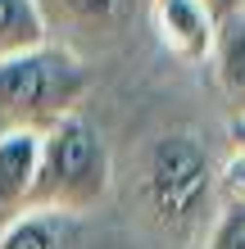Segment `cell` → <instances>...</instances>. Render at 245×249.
<instances>
[{"mask_svg": "<svg viewBox=\"0 0 245 249\" xmlns=\"http://www.w3.org/2000/svg\"><path fill=\"white\" fill-rule=\"evenodd\" d=\"M150 217L177 240L205 236L218 213V159L195 131H159L141 168Z\"/></svg>", "mask_w": 245, "mask_h": 249, "instance_id": "6da1fadb", "label": "cell"}, {"mask_svg": "<svg viewBox=\"0 0 245 249\" xmlns=\"http://www.w3.org/2000/svg\"><path fill=\"white\" fill-rule=\"evenodd\" d=\"M109 186H113V154L86 113H68L41 131V168L27 209L77 222L109 199Z\"/></svg>", "mask_w": 245, "mask_h": 249, "instance_id": "7a4b0ae2", "label": "cell"}, {"mask_svg": "<svg viewBox=\"0 0 245 249\" xmlns=\"http://www.w3.org/2000/svg\"><path fill=\"white\" fill-rule=\"evenodd\" d=\"M86 91H91V72L68 46L46 41L27 54L0 59V131H46L68 113H82Z\"/></svg>", "mask_w": 245, "mask_h": 249, "instance_id": "3957f363", "label": "cell"}, {"mask_svg": "<svg viewBox=\"0 0 245 249\" xmlns=\"http://www.w3.org/2000/svg\"><path fill=\"white\" fill-rule=\"evenodd\" d=\"M150 27L177 64L209 68L223 23L209 9V0H150Z\"/></svg>", "mask_w": 245, "mask_h": 249, "instance_id": "277c9868", "label": "cell"}, {"mask_svg": "<svg viewBox=\"0 0 245 249\" xmlns=\"http://www.w3.org/2000/svg\"><path fill=\"white\" fill-rule=\"evenodd\" d=\"M41 168V131L9 127L0 131V217H14L27 209Z\"/></svg>", "mask_w": 245, "mask_h": 249, "instance_id": "5b68a950", "label": "cell"}, {"mask_svg": "<svg viewBox=\"0 0 245 249\" xmlns=\"http://www.w3.org/2000/svg\"><path fill=\"white\" fill-rule=\"evenodd\" d=\"M209 68H213V77H218V91L227 95V105H232V118H245V14L223 18Z\"/></svg>", "mask_w": 245, "mask_h": 249, "instance_id": "8992f818", "label": "cell"}, {"mask_svg": "<svg viewBox=\"0 0 245 249\" xmlns=\"http://www.w3.org/2000/svg\"><path fill=\"white\" fill-rule=\"evenodd\" d=\"M0 249H73V217L23 209V213L5 217Z\"/></svg>", "mask_w": 245, "mask_h": 249, "instance_id": "52a82bcc", "label": "cell"}, {"mask_svg": "<svg viewBox=\"0 0 245 249\" xmlns=\"http://www.w3.org/2000/svg\"><path fill=\"white\" fill-rule=\"evenodd\" d=\"M50 41V23L41 0H0V59L27 54Z\"/></svg>", "mask_w": 245, "mask_h": 249, "instance_id": "ba28073f", "label": "cell"}, {"mask_svg": "<svg viewBox=\"0 0 245 249\" xmlns=\"http://www.w3.org/2000/svg\"><path fill=\"white\" fill-rule=\"evenodd\" d=\"M200 249H245V204H218L213 222L200 236Z\"/></svg>", "mask_w": 245, "mask_h": 249, "instance_id": "9c48e42d", "label": "cell"}, {"mask_svg": "<svg viewBox=\"0 0 245 249\" xmlns=\"http://www.w3.org/2000/svg\"><path fill=\"white\" fill-rule=\"evenodd\" d=\"M218 204H245V154H227L218 163Z\"/></svg>", "mask_w": 245, "mask_h": 249, "instance_id": "30bf717a", "label": "cell"}, {"mask_svg": "<svg viewBox=\"0 0 245 249\" xmlns=\"http://www.w3.org/2000/svg\"><path fill=\"white\" fill-rule=\"evenodd\" d=\"M59 5L73 14V18H82V23H109L123 0H59Z\"/></svg>", "mask_w": 245, "mask_h": 249, "instance_id": "8fae6325", "label": "cell"}, {"mask_svg": "<svg viewBox=\"0 0 245 249\" xmlns=\"http://www.w3.org/2000/svg\"><path fill=\"white\" fill-rule=\"evenodd\" d=\"M209 9L218 14V23H223V18H236V14H245V0H209Z\"/></svg>", "mask_w": 245, "mask_h": 249, "instance_id": "7c38bea8", "label": "cell"}, {"mask_svg": "<svg viewBox=\"0 0 245 249\" xmlns=\"http://www.w3.org/2000/svg\"><path fill=\"white\" fill-rule=\"evenodd\" d=\"M227 145H232L236 154H245V118H232V123H227Z\"/></svg>", "mask_w": 245, "mask_h": 249, "instance_id": "4fadbf2b", "label": "cell"}]
</instances>
